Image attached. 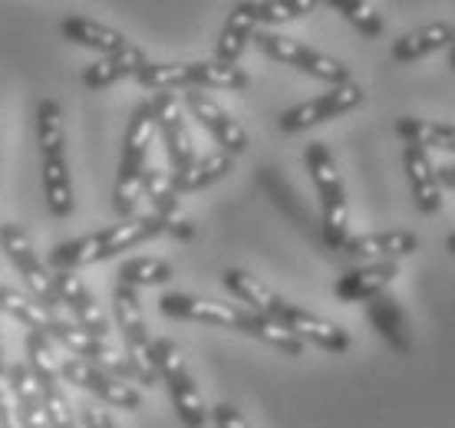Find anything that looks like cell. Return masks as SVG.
Segmentation results:
<instances>
[{
	"label": "cell",
	"mask_w": 455,
	"mask_h": 428,
	"mask_svg": "<svg viewBox=\"0 0 455 428\" xmlns=\"http://www.w3.org/2000/svg\"><path fill=\"white\" fill-rule=\"evenodd\" d=\"M152 139H156L152 102H139L136 109H132V115H129V125H125L123 155H119V171H116V188H113V208L123 221L125 218H136Z\"/></svg>",
	"instance_id": "obj_3"
},
{
	"label": "cell",
	"mask_w": 455,
	"mask_h": 428,
	"mask_svg": "<svg viewBox=\"0 0 455 428\" xmlns=\"http://www.w3.org/2000/svg\"><path fill=\"white\" fill-rule=\"evenodd\" d=\"M452 44V27L443 20L426 23V27H416L410 34H403L399 40H393V59L396 63H416V59L429 57V53H439V50H449Z\"/></svg>",
	"instance_id": "obj_24"
},
{
	"label": "cell",
	"mask_w": 455,
	"mask_h": 428,
	"mask_svg": "<svg viewBox=\"0 0 455 428\" xmlns=\"http://www.w3.org/2000/svg\"><path fill=\"white\" fill-rule=\"evenodd\" d=\"M44 198H46V208L53 218H69L73 214V178H69V169H67V158L63 155H53V158H44Z\"/></svg>",
	"instance_id": "obj_29"
},
{
	"label": "cell",
	"mask_w": 455,
	"mask_h": 428,
	"mask_svg": "<svg viewBox=\"0 0 455 428\" xmlns=\"http://www.w3.org/2000/svg\"><path fill=\"white\" fill-rule=\"evenodd\" d=\"M225 287L235 293L248 310L267 316V320H277L281 306L287 304L281 293H274L267 283H261L258 277H251L248 271H238V267H228L225 271Z\"/></svg>",
	"instance_id": "obj_25"
},
{
	"label": "cell",
	"mask_w": 455,
	"mask_h": 428,
	"mask_svg": "<svg viewBox=\"0 0 455 428\" xmlns=\"http://www.w3.org/2000/svg\"><path fill=\"white\" fill-rule=\"evenodd\" d=\"M142 194L152 202V214L165 225V234L179 237V241H192L195 225L185 218L182 202H179V192H175V185H172L169 171L148 165L146 178H142Z\"/></svg>",
	"instance_id": "obj_16"
},
{
	"label": "cell",
	"mask_w": 455,
	"mask_h": 428,
	"mask_svg": "<svg viewBox=\"0 0 455 428\" xmlns=\"http://www.w3.org/2000/svg\"><path fill=\"white\" fill-rule=\"evenodd\" d=\"M314 11V0H251V13L258 23L300 20Z\"/></svg>",
	"instance_id": "obj_34"
},
{
	"label": "cell",
	"mask_w": 455,
	"mask_h": 428,
	"mask_svg": "<svg viewBox=\"0 0 455 428\" xmlns=\"http://www.w3.org/2000/svg\"><path fill=\"white\" fill-rule=\"evenodd\" d=\"M53 287H57L60 306H69L73 323L83 327L92 337L109 339V316L103 313V306L96 304L92 290L83 283V277L76 271H53Z\"/></svg>",
	"instance_id": "obj_14"
},
{
	"label": "cell",
	"mask_w": 455,
	"mask_h": 428,
	"mask_svg": "<svg viewBox=\"0 0 455 428\" xmlns=\"http://www.w3.org/2000/svg\"><path fill=\"white\" fill-rule=\"evenodd\" d=\"M182 106H185V113L192 115V119H198V123L205 125L208 136L215 139L221 152H228V155H241V152H248L251 139H248V132H244V125L228 113L225 106H218V99H212L208 92L185 90L182 92Z\"/></svg>",
	"instance_id": "obj_13"
},
{
	"label": "cell",
	"mask_w": 455,
	"mask_h": 428,
	"mask_svg": "<svg viewBox=\"0 0 455 428\" xmlns=\"http://www.w3.org/2000/svg\"><path fill=\"white\" fill-rule=\"evenodd\" d=\"M449 67L455 69V30H452V44H449Z\"/></svg>",
	"instance_id": "obj_41"
},
{
	"label": "cell",
	"mask_w": 455,
	"mask_h": 428,
	"mask_svg": "<svg viewBox=\"0 0 455 428\" xmlns=\"http://www.w3.org/2000/svg\"><path fill=\"white\" fill-rule=\"evenodd\" d=\"M396 136L406 146L419 148H443V152H455V125L452 123H435V119H416V115H403L396 119Z\"/></svg>",
	"instance_id": "obj_27"
},
{
	"label": "cell",
	"mask_w": 455,
	"mask_h": 428,
	"mask_svg": "<svg viewBox=\"0 0 455 428\" xmlns=\"http://www.w3.org/2000/svg\"><path fill=\"white\" fill-rule=\"evenodd\" d=\"M0 250L7 254V260L13 264V271L23 277L27 297H34L44 310H57L60 297L53 287V271L46 267V260L34 250V241L27 234L23 225H0Z\"/></svg>",
	"instance_id": "obj_9"
},
{
	"label": "cell",
	"mask_w": 455,
	"mask_h": 428,
	"mask_svg": "<svg viewBox=\"0 0 455 428\" xmlns=\"http://www.w3.org/2000/svg\"><path fill=\"white\" fill-rule=\"evenodd\" d=\"M136 83L148 92H185V90H248V73L241 67H228L218 59H198V63H146Z\"/></svg>",
	"instance_id": "obj_4"
},
{
	"label": "cell",
	"mask_w": 455,
	"mask_h": 428,
	"mask_svg": "<svg viewBox=\"0 0 455 428\" xmlns=\"http://www.w3.org/2000/svg\"><path fill=\"white\" fill-rule=\"evenodd\" d=\"M363 102V90L356 83H343V86H331L327 92H320L314 99L300 102V106H291L287 113H281V132L294 136V132H307L320 123H331V119H340L343 113H350Z\"/></svg>",
	"instance_id": "obj_12"
},
{
	"label": "cell",
	"mask_w": 455,
	"mask_h": 428,
	"mask_svg": "<svg viewBox=\"0 0 455 428\" xmlns=\"http://www.w3.org/2000/svg\"><path fill=\"white\" fill-rule=\"evenodd\" d=\"M36 146L44 158L63 155L67 132H63V109L57 99H40L36 106Z\"/></svg>",
	"instance_id": "obj_30"
},
{
	"label": "cell",
	"mask_w": 455,
	"mask_h": 428,
	"mask_svg": "<svg viewBox=\"0 0 455 428\" xmlns=\"http://www.w3.org/2000/svg\"><path fill=\"white\" fill-rule=\"evenodd\" d=\"M148 102H152V115H156V132L162 136L165 152H169L172 175H182V171L192 169V162L198 158L188 123H185L182 96L179 92H156Z\"/></svg>",
	"instance_id": "obj_11"
},
{
	"label": "cell",
	"mask_w": 455,
	"mask_h": 428,
	"mask_svg": "<svg viewBox=\"0 0 455 428\" xmlns=\"http://www.w3.org/2000/svg\"><path fill=\"white\" fill-rule=\"evenodd\" d=\"M23 346H27V366L34 372L36 383H60V356H57V343L44 333H34L27 329L23 337Z\"/></svg>",
	"instance_id": "obj_32"
},
{
	"label": "cell",
	"mask_w": 455,
	"mask_h": 428,
	"mask_svg": "<svg viewBox=\"0 0 455 428\" xmlns=\"http://www.w3.org/2000/svg\"><path fill=\"white\" fill-rule=\"evenodd\" d=\"M231 169H235V155H228V152L215 148V152H208V155L195 158L188 171L172 175V185H175V192L179 194H192V192L208 188V185H215V181H221Z\"/></svg>",
	"instance_id": "obj_28"
},
{
	"label": "cell",
	"mask_w": 455,
	"mask_h": 428,
	"mask_svg": "<svg viewBox=\"0 0 455 428\" xmlns=\"http://www.w3.org/2000/svg\"><path fill=\"white\" fill-rule=\"evenodd\" d=\"M212 422H215V428H251L248 418L241 416L231 402H218V406L212 408Z\"/></svg>",
	"instance_id": "obj_36"
},
{
	"label": "cell",
	"mask_w": 455,
	"mask_h": 428,
	"mask_svg": "<svg viewBox=\"0 0 455 428\" xmlns=\"http://www.w3.org/2000/svg\"><path fill=\"white\" fill-rule=\"evenodd\" d=\"M439 181H443V188L455 192V165H443V169H439Z\"/></svg>",
	"instance_id": "obj_39"
},
{
	"label": "cell",
	"mask_w": 455,
	"mask_h": 428,
	"mask_svg": "<svg viewBox=\"0 0 455 428\" xmlns=\"http://www.w3.org/2000/svg\"><path fill=\"white\" fill-rule=\"evenodd\" d=\"M159 310L172 320H188V323H208L218 329H235V333H248V337L261 339L274 350L287 353V356H304V343L284 329L281 323H274L267 316L254 313L248 306L238 304H221L212 297H195V293H165L159 300Z\"/></svg>",
	"instance_id": "obj_1"
},
{
	"label": "cell",
	"mask_w": 455,
	"mask_h": 428,
	"mask_svg": "<svg viewBox=\"0 0 455 428\" xmlns=\"http://www.w3.org/2000/svg\"><path fill=\"white\" fill-rule=\"evenodd\" d=\"M159 234H165V225L156 214H136V218H125V221H119L113 227H103V231H92V234L57 244L46 258V267L50 271H80V267L100 264V260L119 258L123 250L139 248V244H146V241Z\"/></svg>",
	"instance_id": "obj_2"
},
{
	"label": "cell",
	"mask_w": 455,
	"mask_h": 428,
	"mask_svg": "<svg viewBox=\"0 0 455 428\" xmlns=\"http://www.w3.org/2000/svg\"><path fill=\"white\" fill-rule=\"evenodd\" d=\"M366 316H370V323L379 329V337L389 343V350L399 353V356H410V350H412L410 320H406L396 297H389V293L373 297V300L366 304Z\"/></svg>",
	"instance_id": "obj_21"
},
{
	"label": "cell",
	"mask_w": 455,
	"mask_h": 428,
	"mask_svg": "<svg viewBox=\"0 0 455 428\" xmlns=\"http://www.w3.org/2000/svg\"><path fill=\"white\" fill-rule=\"evenodd\" d=\"M419 248V237L412 231H370V234L350 237L343 244V254L363 264H399Z\"/></svg>",
	"instance_id": "obj_17"
},
{
	"label": "cell",
	"mask_w": 455,
	"mask_h": 428,
	"mask_svg": "<svg viewBox=\"0 0 455 428\" xmlns=\"http://www.w3.org/2000/svg\"><path fill=\"white\" fill-rule=\"evenodd\" d=\"M399 277V264H360L333 283V293L343 304H370L373 297L387 293V287Z\"/></svg>",
	"instance_id": "obj_19"
},
{
	"label": "cell",
	"mask_w": 455,
	"mask_h": 428,
	"mask_svg": "<svg viewBox=\"0 0 455 428\" xmlns=\"http://www.w3.org/2000/svg\"><path fill=\"white\" fill-rule=\"evenodd\" d=\"M304 162H307V171L320 198L323 241H327V248L343 250V244L350 241V204H347V188H343L337 158L323 142H310L307 152H304Z\"/></svg>",
	"instance_id": "obj_5"
},
{
	"label": "cell",
	"mask_w": 455,
	"mask_h": 428,
	"mask_svg": "<svg viewBox=\"0 0 455 428\" xmlns=\"http://www.w3.org/2000/svg\"><path fill=\"white\" fill-rule=\"evenodd\" d=\"M146 53L129 44L119 53H113V57H100L96 63L83 69V86L86 90H106V86H113V83H119L125 76H139L146 69Z\"/></svg>",
	"instance_id": "obj_23"
},
{
	"label": "cell",
	"mask_w": 455,
	"mask_h": 428,
	"mask_svg": "<svg viewBox=\"0 0 455 428\" xmlns=\"http://www.w3.org/2000/svg\"><path fill=\"white\" fill-rule=\"evenodd\" d=\"M254 34H258V20L251 13V0L248 4H235L231 13H228L225 27H221V34H218L215 59L218 63H228V67H238L244 46L254 44Z\"/></svg>",
	"instance_id": "obj_22"
},
{
	"label": "cell",
	"mask_w": 455,
	"mask_h": 428,
	"mask_svg": "<svg viewBox=\"0 0 455 428\" xmlns=\"http://www.w3.org/2000/svg\"><path fill=\"white\" fill-rule=\"evenodd\" d=\"M7 389H11L13 412H17L20 428H50L44 408V392H40V383L34 379V372H30L27 362H13L11 369H7Z\"/></svg>",
	"instance_id": "obj_20"
},
{
	"label": "cell",
	"mask_w": 455,
	"mask_h": 428,
	"mask_svg": "<svg viewBox=\"0 0 455 428\" xmlns=\"http://www.w3.org/2000/svg\"><path fill=\"white\" fill-rule=\"evenodd\" d=\"M83 425L86 428H119L103 406H83Z\"/></svg>",
	"instance_id": "obj_38"
},
{
	"label": "cell",
	"mask_w": 455,
	"mask_h": 428,
	"mask_svg": "<svg viewBox=\"0 0 455 428\" xmlns=\"http://www.w3.org/2000/svg\"><path fill=\"white\" fill-rule=\"evenodd\" d=\"M254 44L261 50L264 57L277 59V63H284V67H294L300 73H307V76L320 79V83H327V86H343V83H350V67L337 57H327V53H320L314 46L300 44L294 36H284V34H274V30H258L254 34Z\"/></svg>",
	"instance_id": "obj_8"
},
{
	"label": "cell",
	"mask_w": 455,
	"mask_h": 428,
	"mask_svg": "<svg viewBox=\"0 0 455 428\" xmlns=\"http://www.w3.org/2000/svg\"><path fill=\"white\" fill-rule=\"evenodd\" d=\"M40 392H44V408H46L50 428H76V418H73V408H69V399H67V392H63V385L40 383Z\"/></svg>",
	"instance_id": "obj_35"
},
{
	"label": "cell",
	"mask_w": 455,
	"mask_h": 428,
	"mask_svg": "<svg viewBox=\"0 0 455 428\" xmlns=\"http://www.w3.org/2000/svg\"><path fill=\"white\" fill-rule=\"evenodd\" d=\"M403 171H406V181H410L412 202L422 214H435L443 208V181H439V169L433 165L429 152L419 146H406L403 148Z\"/></svg>",
	"instance_id": "obj_18"
},
{
	"label": "cell",
	"mask_w": 455,
	"mask_h": 428,
	"mask_svg": "<svg viewBox=\"0 0 455 428\" xmlns=\"http://www.w3.org/2000/svg\"><path fill=\"white\" fill-rule=\"evenodd\" d=\"M274 323H281L284 329H291L300 343H314L320 350L327 353H347L350 350V333L340 327V323H333L327 316H317L304 310V306L297 304H284L281 306V313Z\"/></svg>",
	"instance_id": "obj_15"
},
{
	"label": "cell",
	"mask_w": 455,
	"mask_h": 428,
	"mask_svg": "<svg viewBox=\"0 0 455 428\" xmlns=\"http://www.w3.org/2000/svg\"><path fill=\"white\" fill-rule=\"evenodd\" d=\"M152 362H156V372H159V383H165L172 395V406L179 412L185 428H205L208 425V406L198 385H195L192 372L185 366L182 350L172 343V339L159 337L152 339Z\"/></svg>",
	"instance_id": "obj_6"
},
{
	"label": "cell",
	"mask_w": 455,
	"mask_h": 428,
	"mask_svg": "<svg viewBox=\"0 0 455 428\" xmlns=\"http://www.w3.org/2000/svg\"><path fill=\"white\" fill-rule=\"evenodd\" d=\"M60 376L67 383L80 385L90 395H96L103 406L113 408H125V412H136L142 406V392H139L132 383H123L109 372H103L100 366L80 360V356H60Z\"/></svg>",
	"instance_id": "obj_10"
},
{
	"label": "cell",
	"mask_w": 455,
	"mask_h": 428,
	"mask_svg": "<svg viewBox=\"0 0 455 428\" xmlns=\"http://www.w3.org/2000/svg\"><path fill=\"white\" fill-rule=\"evenodd\" d=\"M116 281L123 283V287H159V283H169L172 281V264L165 258H129L119 264V273H116Z\"/></svg>",
	"instance_id": "obj_31"
},
{
	"label": "cell",
	"mask_w": 455,
	"mask_h": 428,
	"mask_svg": "<svg viewBox=\"0 0 455 428\" xmlns=\"http://www.w3.org/2000/svg\"><path fill=\"white\" fill-rule=\"evenodd\" d=\"M0 376H7V372H4V337H0Z\"/></svg>",
	"instance_id": "obj_42"
},
{
	"label": "cell",
	"mask_w": 455,
	"mask_h": 428,
	"mask_svg": "<svg viewBox=\"0 0 455 428\" xmlns=\"http://www.w3.org/2000/svg\"><path fill=\"white\" fill-rule=\"evenodd\" d=\"M0 428H20L17 412H13L11 389H7V376H0Z\"/></svg>",
	"instance_id": "obj_37"
},
{
	"label": "cell",
	"mask_w": 455,
	"mask_h": 428,
	"mask_svg": "<svg viewBox=\"0 0 455 428\" xmlns=\"http://www.w3.org/2000/svg\"><path fill=\"white\" fill-rule=\"evenodd\" d=\"M113 316H116V329L123 333V343H125L123 353H125V360H129V366H132L136 383L139 385H156L159 383V372H156V362H152V337H148L139 290L116 283Z\"/></svg>",
	"instance_id": "obj_7"
},
{
	"label": "cell",
	"mask_w": 455,
	"mask_h": 428,
	"mask_svg": "<svg viewBox=\"0 0 455 428\" xmlns=\"http://www.w3.org/2000/svg\"><path fill=\"white\" fill-rule=\"evenodd\" d=\"M331 7L350 27H356V34L366 36V40H376L383 34V17L376 13L373 4H366V0H331Z\"/></svg>",
	"instance_id": "obj_33"
},
{
	"label": "cell",
	"mask_w": 455,
	"mask_h": 428,
	"mask_svg": "<svg viewBox=\"0 0 455 428\" xmlns=\"http://www.w3.org/2000/svg\"><path fill=\"white\" fill-rule=\"evenodd\" d=\"M445 250H449V254L455 258V231H452L449 237H445Z\"/></svg>",
	"instance_id": "obj_40"
},
{
	"label": "cell",
	"mask_w": 455,
	"mask_h": 428,
	"mask_svg": "<svg viewBox=\"0 0 455 428\" xmlns=\"http://www.w3.org/2000/svg\"><path fill=\"white\" fill-rule=\"evenodd\" d=\"M60 30H63L69 44L96 50L100 57H113L123 46H129V40L119 30H113V27H106L100 20H90V17H67V20L60 23Z\"/></svg>",
	"instance_id": "obj_26"
}]
</instances>
